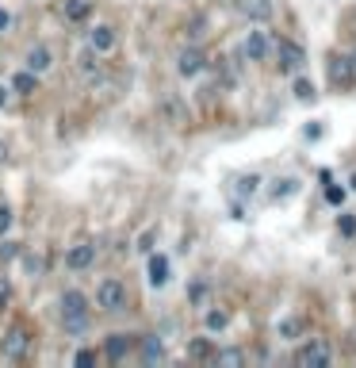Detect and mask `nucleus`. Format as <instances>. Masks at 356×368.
<instances>
[{
	"mask_svg": "<svg viewBox=\"0 0 356 368\" xmlns=\"http://www.w3.org/2000/svg\"><path fill=\"white\" fill-rule=\"evenodd\" d=\"M58 315H62V326L73 338H81L88 330V296L81 288H65L58 296Z\"/></svg>",
	"mask_w": 356,
	"mask_h": 368,
	"instance_id": "1",
	"label": "nucleus"
},
{
	"mask_svg": "<svg viewBox=\"0 0 356 368\" xmlns=\"http://www.w3.org/2000/svg\"><path fill=\"white\" fill-rule=\"evenodd\" d=\"M130 303V291L127 284L119 277H104L100 280V288H96V307L100 311H108V315H119V311H127Z\"/></svg>",
	"mask_w": 356,
	"mask_h": 368,
	"instance_id": "2",
	"label": "nucleus"
},
{
	"mask_svg": "<svg viewBox=\"0 0 356 368\" xmlns=\"http://www.w3.org/2000/svg\"><path fill=\"white\" fill-rule=\"evenodd\" d=\"M295 361L303 364V368H330L333 349H330V342H326V338H311L306 345H299Z\"/></svg>",
	"mask_w": 356,
	"mask_h": 368,
	"instance_id": "3",
	"label": "nucleus"
},
{
	"mask_svg": "<svg viewBox=\"0 0 356 368\" xmlns=\"http://www.w3.org/2000/svg\"><path fill=\"white\" fill-rule=\"evenodd\" d=\"M241 50H246L249 62H268V58H272L276 43H272V35L265 31V23H257V31L246 35V46H241Z\"/></svg>",
	"mask_w": 356,
	"mask_h": 368,
	"instance_id": "4",
	"label": "nucleus"
},
{
	"mask_svg": "<svg viewBox=\"0 0 356 368\" xmlns=\"http://www.w3.org/2000/svg\"><path fill=\"white\" fill-rule=\"evenodd\" d=\"M27 349H31V334H27L23 326H12L4 338H0V353H4L8 361H23Z\"/></svg>",
	"mask_w": 356,
	"mask_h": 368,
	"instance_id": "5",
	"label": "nucleus"
},
{
	"mask_svg": "<svg viewBox=\"0 0 356 368\" xmlns=\"http://www.w3.org/2000/svg\"><path fill=\"white\" fill-rule=\"evenodd\" d=\"M207 69V54L200 50V46H184L180 54H176V73H180V77H200V73Z\"/></svg>",
	"mask_w": 356,
	"mask_h": 368,
	"instance_id": "6",
	"label": "nucleus"
},
{
	"mask_svg": "<svg viewBox=\"0 0 356 368\" xmlns=\"http://www.w3.org/2000/svg\"><path fill=\"white\" fill-rule=\"evenodd\" d=\"M276 58H280V69H284V73H299L306 65V50H303V43L284 39L276 46Z\"/></svg>",
	"mask_w": 356,
	"mask_h": 368,
	"instance_id": "7",
	"label": "nucleus"
},
{
	"mask_svg": "<svg viewBox=\"0 0 356 368\" xmlns=\"http://www.w3.org/2000/svg\"><path fill=\"white\" fill-rule=\"evenodd\" d=\"M238 16H246L249 23H268L276 16V0H238Z\"/></svg>",
	"mask_w": 356,
	"mask_h": 368,
	"instance_id": "8",
	"label": "nucleus"
},
{
	"mask_svg": "<svg viewBox=\"0 0 356 368\" xmlns=\"http://www.w3.org/2000/svg\"><path fill=\"white\" fill-rule=\"evenodd\" d=\"M92 261H96V245L92 242H77V245H69V253H65V269L69 272L92 269Z\"/></svg>",
	"mask_w": 356,
	"mask_h": 368,
	"instance_id": "9",
	"label": "nucleus"
},
{
	"mask_svg": "<svg viewBox=\"0 0 356 368\" xmlns=\"http://www.w3.org/2000/svg\"><path fill=\"white\" fill-rule=\"evenodd\" d=\"M88 46H92L96 54H111V50L119 46V31H115L111 23H96V27L88 31Z\"/></svg>",
	"mask_w": 356,
	"mask_h": 368,
	"instance_id": "10",
	"label": "nucleus"
},
{
	"mask_svg": "<svg viewBox=\"0 0 356 368\" xmlns=\"http://www.w3.org/2000/svg\"><path fill=\"white\" fill-rule=\"evenodd\" d=\"M62 16H65V23H73V27L88 23L92 20V0H62Z\"/></svg>",
	"mask_w": 356,
	"mask_h": 368,
	"instance_id": "11",
	"label": "nucleus"
},
{
	"mask_svg": "<svg viewBox=\"0 0 356 368\" xmlns=\"http://www.w3.org/2000/svg\"><path fill=\"white\" fill-rule=\"evenodd\" d=\"M23 65L31 73H50L54 69V50H50V46H31L27 58H23Z\"/></svg>",
	"mask_w": 356,
	"mask_h": 368,
	"instance_id": "12",
	"label": "nucleus"
},
{
	"mask_svg": "<svg viewBox=\"0 0 356 368\" xmlns=\"http://www.w3.org/2000/svg\"><path fill=\"white\" fill-rule=\"evenodd\" d=\"M12 92H20V96H35L39 92V73H31L23 65V69H16L12 73Z\"/></svg>",
	"mask_w": 356,
	"mask_h": 368,
	"instance_id": "13",
	"label": "nucleus"
},
{
	"mask_svg": "<svg viewBox=\"0 0 356 368\" xmlns=\"http://www.w3.org/2000/svg\"><path fill=\"white\" fill-rule=\"evenodd\" d=\"M138 353H142V361H146V364H161V361H165V342H161L157 334H149V338H142Z\"/></svg>",
	"mask_w": 356,
	"mask_h": 368,
	"instance_id": "14",
	"label": "nucleus"
},
{
	"mask_svg": "<svg viewBox=\"0 0 356 368\" xmlns=\"http://www.w3.org/2000/svg\"><path fill=\"white\" fill-rule=\"evenodd\" d=\"M77 73L81 77H100V62H96V50H92V46L77 50Z\"/></svg>",
	"mask_w": 356,
	"mask_h": 368,
	"instance_id": "15",
	"label": "nucleus"
},
{
	"mask_svg": "<svg viewBox=\"0 0 356 368\" xmlns=\"http://www.w3.org/2000/svg\"><path fill=\"white\" fill-rule=\"evenodd\" d=\"M104 353L111 357V361H123V357L130 353V338H127V334H108Z\"/></svg>",
	"mask_w": 356,
	"mask_h": 368,
	"instance_id": "16",
	"label": "nucleus"
},
{
	"mask_svg": "<svg viewBox=\"0 0 356 368\" xmlns=\"http://www.w3.org/2000/svg\"><path fill=\"white\" fill-rule=\"evenodd\" d=\"M165 280H168V257L154 253V257H149V284H154V288H165Z\"/></svg>",
	"mask_w": 356,
	"mask_h": 368,
	"instance_id": "17",
	"label": "nucleus"
},
{
	"mask_svg": "<svg viewBox=\"0 0 356 368\" xmlns=\"http://www.w3.org/2000/svg\"><path fill=\"white\" fill-rule=\"evenodd\" d=\"M207 299H211V284H207V280H192V284H188V303L192 307H207Z\"/></svg>",
	"mask_w": 356,
	"mask_h": 368,
	"instance_id": "18",
	"label": "nucleus"
},
{
	"mask_svg": "<svg viewBox=\"0 0 356 368\" xmlns=\"http://www.w3.org/2000/svg\"><path fill=\"white\" fill-rule=\"evenodd\" d=\"M214 364L219 368H238V364H246V353H241V349H219V353H214Z\"/></svg>",
	"mask_w": 356,
	"mask_h": 368,
	"instance_id": "19",
	"label": "nucleus"
},
{
	"mask_svg": "<svg viewBox=\"0 0 356 368\" xmlns=\"http://www.w3.org/2000/svg\"><path fill=\"white\" fill-rule=\"evenodd\" d=\"M295 192H299V181H295V177H280L276 188H272L268 196H272V200H287V196H295Z\"/></svg>",
	"mask_w": 356,
	"mask_h": 368,
	"instance_id": "20",
	"label": "nucleus"
},
{
	"mask_svg": "<svg viewBox=\"0 0 356 368\" xmlns=\"http://www.w3.org/2000/svg\"><path fill=\"white\" fill-rule=\"evenodd\" d=\"M292 92H295V100H303V104H314V96H318L314 84L306 81V77H295V81H292Z\"/></svg>",
	"mask_w": 356,
	"mask_h": 368,
	"instance_id": "21",
	"label": "nucleus"
},
{
	"mask_svg": "<svg viewBox=\"0 0 356 368\" xmlns=\"http://www.w3.org/2000/svg\"><path fill=\"white\" fill-rule=\"evenodd\" d=\"M257 184H260V177H253V173L249 177H238V181H234V192H238L241 200H249V196L257 192Z\"/></svg>",
	"mask_w": 356,
	"mask_h": 368,
	"instance_id": "22",
	"label": "nucleus"
},
{
	"mask_svg": "<svg viewBox=\"0 0 356 368\" xmlns=\"http://www.w3.org/2000/svg\"><path fill=\"white\" fill-rule=\"evenodd\" d=\"M203 326H207L211 334H222V330L230 326V318L222 315V311H207V315H203Z\"/></svg>",
	"mask_w": 356,
	"mask_h": 368,
	"instance_id": "23",
	"label": "nucleus"
},
{
	"mask_svg": "<svg viewBox=\"0 0 356 368\" xmlns=\"http://www.w3.org/2000/svg\"><path fill=\"white\" fill-rule=\"evenodd\" d=\"M161 111H165L168 119H176V123H188V116H184V108H180V100H165Z\"/></svg>",
	"mask_w": 356,
	"mask_h": 368,
	"instance_id": "24",
	"label": "nucleus"
},
{
	"mask_svg": "<svg viewBox=\"0 0 356 368\" xmlns=\"http://www.w3.org/2000/svg\"><path fill=\"white\" fill-rule=\"evenodd\" d=\"M96 361H100V357L92 353V349H77V353H73V368H92Z\"/></svg>",
	"mask_w": 356,
	"mask_h": 368,
	"instance_id": "25",
	"label": "nucleus"
},
{
	"mask_svg": "<svg viewBox=\"0 0 356 368\" xmlns=\"http://www.w3.org/2000/svg\"><path fill=\"white\" fill-rule=\"evenodd\" d=\"M20 245H16V242H0V261H16V257H20Z\"/></svg>",
	"mask_w": 356,
	"mask_h": 368,
	"instance_id": "26",
	"label": "nucleus"
},
{
	"mask_svg": "<svg viewBox=\"0 0 356 368\" xmlns=\"http://www.w3.org/2000/svg\"><path fill=\"white\" fill-rule=\"evenodd\" d=\"M8 230H12V207H8V203H0V238H4Z\"/></svg>",
	"mask_w": 356,
	"mask_h": 368,
	"instance_id": "27",
	"label": "nucleus"
},
{
	"mask_svg": "<svg viewBox=\"0 0 356 368\" xmlns=\"http://www.w3.org/2000/svg\"><path fill=\"white\" fill-rule=\"evenodd\" d=\"M337 230H341L345 238H352V234H356V219H352V215H341V219H337Z\"/></svg>",
	"mask_w": 356,
	"mask_h": 368,
	"instance_id": "28",
	"label": "nucleus"
},
{
	"mask_svg": "<svg viewBox=\"0 0 356 368\" xmlns=\"http://www.w3.org/2000/svg\"><path fill=\"white\" fill-rule=\"evenodd\" d=\"M299 330H303V318H287V323H280V334H284V338L299 334Z\"/></svg>",
	"mask_w": 356,
	"mask_h": 368,
	"instance_id": "29",
	"label": "nucleus"
},
{
	"mask_svg": "<svg viewBox=\"0 0 356 368\" xmlns=\"http://www.w3.org/2000/svg\"><path fill=\"white\" fill-rule=\"evenodd\" d=\"M154 242H157V230L138 234V250H142V253H149V250H154Z\"/></svg>",
	"mask_w": 356,
	"mask_h": 368,
	"instance_id": "30",
	"label": "nucleus"
},
{
	"mask_svg": "<svg viewBox=\"0 0 356 368\" xmlns=\"http://www.w3.org/2000/svg\"><path fill=\"white\" fill-rule=\"evenodd\" d=\"M192 357L200 361V357H211V342L203 338V342H192Z\"/></svg>",
	"mask_w": 356,
	"mask_h": 368,
	"instance_id": "31",
	"label": "nucleus"
},
{
	"mask_svg": "<svg viewBox=\"0 0 356 368\" xmlns=\"http://www.w3.org/2000/svg\"><path fill=\"white\" fill-rule=\"evenodd\" d=\"M326 200H330L333 207H341V200H345V188H333V184H330V188H326Z\"/></svg>",
	"mask_w": 356,
	"mask_h": 368,
	"instance_id": "32",
	"label": "nucleus"
},
{
	"mask_svg": "<svg viewBox=\"0 0 356 368\" xmlns=\"http://www.w3.org/2000/svg\"><path fill=\"white\" fill-rule=\"evenodd\" d=\"M8 303H12V284L0 277V307H8Z\"/></svg>",
	"mask_w": 356,
	"mask_h": 368,
	"instance_id": "33",
	"label": "nucleus"
},
{
	"mask_svg": "<svg viewBox=\"0 0 356 368\" xmlns=\"http://www.w3.org/2000/svg\"><path fill=\"white\" fill-rule=\"evenodd\" d=\"M27 272H31V277H39V272H42V261H39V257H27Z\"/></svg>",
	"mask_w": 356,
	"mask_h": 368,
	"instance_id": "34",
	"label": "nucleus"
},
{
	"mask_svg": "<svg viewBox=\"0 0 356 368\" xmlns=\"http://www.w3.org/2000/svg\"><path fill=\"white\" fill-rule=\"evenodd\" d=\"M8 27H12V16H8L4 8H0V31H8Z\"/></svg>",
	"mask_w": 356,
	"mask_h": 368,
	"instance_id": "35",
	"label": "nucleus"
},
{
	"mask_svg": "<svg viewBox=\"0 0 356 368\" xmlns=\"http://www.w3.org/2000/svg\"><path fill=\"white\" fill-rule=\"evenodd\" d=\"M8 154H12V150H8V143L0 138V165H8Z\"/></svg>",
	"mask_w": 356,
	"mask_h": 368,
	"instance_id": "36",
	"label": "nucleus"
},
{
	"mask_svg": "<svg viewBox=\"0 0 356 368\" xmlns=\"http://www.w3.org/2000/svg\"><path fill=\"white\" fill-rule=\"evenodd\" d=\"M0 108H8V89L0 84Z\"/></svg>",
	"mask_w": 356,
	"mask_h": 368,
	"instance_id": "37",
	"label": "nucleus"
},
{
	"mask_svg": "<svg viewBox=\"0 0 356 368\" xmlns=\"http://www.w3.org/2000/svg\"><path fill=\"white\" fill-rule=\"evenodd\" d=\"M349 188H352V192H356V173H352V181H349Z\"/></svg>",
	"mask_w": 356,
	"mask_h": 368,
	"instance_id": "38",
	"label": "nucleus"
}]
</instances>
